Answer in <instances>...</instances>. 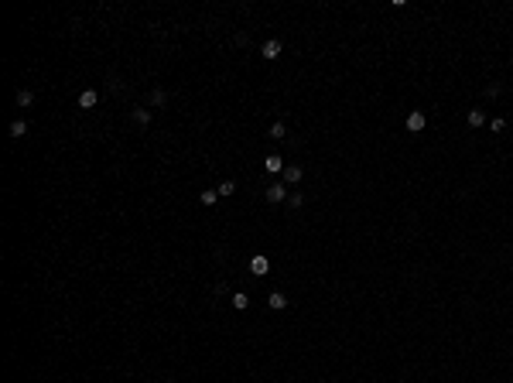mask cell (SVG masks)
I'll return each instance as SVG.
<instances>
[{"label":"cell","instance_id":"17","mask_svg":"<svg viewBox=\"0 0 513 383\" xmlns=\"http://www.w3.org/2000/svg\"><path fill=\"white\" fill-rule=\"evenodd\" d=\"M24 134H28V124H24V120H14V124H11V137H24Z\"/></svg>","mask_w":513,"mask_h":383},{"label":"cell","instance_id":"11","mask_svg":"<svg viewBox=\"0 0 513 383\" xmlns=\"http://www.w3.org/2000/svg\"><path fill=\"white\" fill-rule=\"evenodd\" d=\"M267 134H271V140H284V137H287V127L277 120V124H271V130H267Z\"/></svg>","mask_w":513,"mask_h":383},{"label":"cell","instance_id":"16","mask_svg":"<svg viewBox=\"0 0 513 383\" xmlns=\"http://www.w3.org/2000/svg\"><path fill=\"white\" fill-rule=\"evenodd\" d=\"M287 205H291V209H301V205H305V195H301V192H291V195H287Z\"/></svg>","mask_w":513,"mask_h":383},{"label":"cell","instance_id":"7","mask_svg":"<svg viewBox=\"0 0 513 383\" xmlns=\"http://www.w3.org/2000/svg\"><path fill=\"white\" fill-rule=\"evenodd\" d=\"M263 164H267V171H271V175H281V171L287 168L281 154H267V161H263Z\"/></svg>","mask_w":513,"mask_h":383},{"label":"cell","instance_id":"8","mask_svg":"<svg viewBox=\"0 0 513 383\" xmlns=\"http://www.w3.org/2000/svg\"><path fill=\"white\" fill-rule=\"evenodd\" d=\"M250 271L257 274V277H260V274H267V271H271V260L263 257V253H257V257L250 260Z\"/></svg>","mask_w":513,"mask_h":383},{"label":"cell","instance_id":"9","mask_svg":"<svg viewBox=\"0 0 513 383\" xmlns=\"http://www.w3.org/2000/svg\"><path fill=\"white\" fill-rule=\"evenodd\" d=\"M130 116H134V124L148 127V124H151V116H154V113H151L148 106H137V110H130Z\"/></svg>","mask_w":513,"mask_h":383},{"label":"cell","instance_id":"5","mask_svg":"<svg viewBox=\"0 0 513 383\" xmlns=\"http://www.w3.org/2000/svg\"><path fill=\"white\" fill-rule=\"evenodd\" d=\"M96 103H100V92L96 89H82L79 92V110H92Z\"/></svg>","mask_w":513,"mask_h":383},{"label":"cell","instance_id":"18","mask_svg":"<svg viewBox=\"0 0 513 383\" xmlns=\"http://www.w3.org/2000/svg\"><path fill=\"white\" fill-rule=\"evenodd\" d=\"M199 199H202V205H216V202H219V192H212V188H209V192H202Z\"/></svg>","mask_w":513,"mask_h":383},{"label":"cell","instance_id":"1","mask_svg":"<svg viewBox=\"0 0 513 383\" xmlns=\"http://www.w3.org/2000/svg\"><path fill=\"white\" fill-rule=\"evenodd\" d=\"M287 185L284 181H274V185H267V202H287Z\"/></svg>","mask_w":513,"mask_h":383},{"label":"cell","instance_id":"13","mask_svg":"<svg viewBox=\"0 0 513 383\" xmlns=\"http://www.w3.org/2000/svg\"><path fill=\"white\" fill-rule=\"evenodd\" d=\"M14 100H17V106H31V103H34V92H31V89H17V96H14Z\"/></svg>","mask_w":513,"mask_h":383},{"label":"cell","instance_id":"10","mask_svg":"<svg viewBox=\"0 0 513 383\" xmlns=\"http://www.w3.org/2000/svg\"><path fill=\"white\" fill-rule=\"evenodd\" d=\"M233 308H236V312H247V308H250V294L236 291V294H233Z\"/></svg>","mask_w":513,"mask_h":383},{"label":"cell","instance_id":"2","mask_svg":"<svg viewBox=\"0 0 513 383\" xmlns=\"http://www.w3.org/2000/svg\"><path fill=\"white\" fill-rule=\"evenodd\" d=\"M260 55L267 58V62H274V58H281V41H277V38H267V41L260 45Z\"/></svg>","mask_w":513,"mask_h":383},{"label":"cell","instance_id":"12","mask_svg":"<svg viewBox=\"0 0 513 383\" xmlns=\"http://www.w3.org/2000/svg\"><path fill=\"white\" fill-rule=\"evenodd\" d=\"M469 127H486V113L482 110H469Z\"/></svg>","mask_w":513,"mask_h":383},{"label":"cell","instance_id":"14","mask_svg":"<svg viewBox=\"0 0 513 383\" xmlns=\"http://www.w3.org/2000/svg\"><path fill=\"white\" fill-rule=\"evenodd\" d=\"M216 192H219V199H229V195L236 192V181H229V178H226V181H223V185H219Z\"/></svg>","mask_w":513,"mask_h":383},{"label":"cell","instance_id":"6","mask_svg":"<svg viewBox=\"0 0 513 383\" xmlns=\"http://www.w3.org/2000/svg\"><path fill=\"white\" fill-rule=\"evenodd\" d=\"M267 304H271L274 312H284V308H287V294L284 291H271V294H267Z\"/></svg>","mask_w":513,"mask_h":383},{"label":"cell","instance_id":"15","mask_svg":"<svg viewBox=\"0 0 513 383\" xmlns=\"http://www.w3.org/2000/svg\"><path fill=\"white\" fill-rule=\"evenodd\" d=\"M168 103V92L164 89H151V106H164Z\"/></svg>","mask_w":513,"mask_h":383},{"label":"cell","instance_id":"19","mask_svg":"<svg viewBox=\"0 0 513 383\" xmlns=\"http://www.w3.org/2000/svg\"><path fill=\"white\" fill-rule=\"evenodd\" d=\"M490 130H493V134H500V130H506V120H503V116H496V120L490 124Z\"/></svg>","mask_w":513,"mask_h":383},{"label":"cell","instance_id":"4","mask_svg":"<svg viewBox=\"0 0 513 383\" xmlns=\"http://www.w3.org/2000/svg\"><path fill=\"white\" fill-rule=\"evenodd\" d=\"M281 178H284V185H298V181L305 178V168H298V164H287V168L281 171Z\"/></svg>","mask_w":513,"mask_h":383},{"label":"cell","instance_id":"3","mask_svg":"<svg viewBox=\"0 0 513 383\" xmlns=\"http://www.w3.org/2000/svg\"><path fill=\"white\" fill-rule=\"evenodd\" d=\"M424 124H428V116H424L421 110H410V113H407V130H410V134L424 130Z\"/></svg>","mask_w":513,"mask_h":383}]
</instances>
